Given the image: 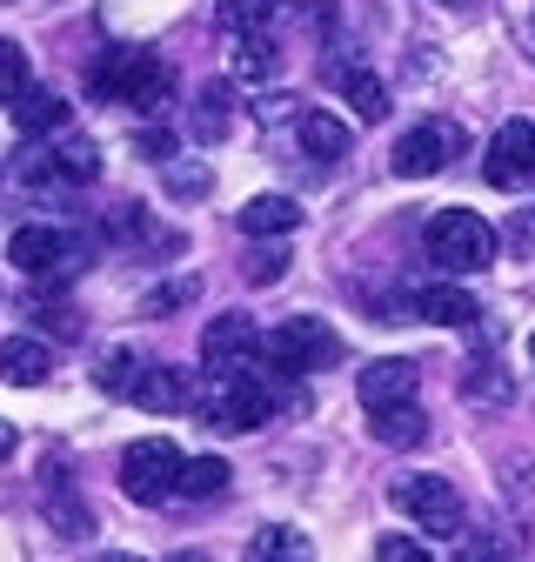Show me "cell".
Listing matches in <instances>:
<instances>
[{
    "instance_id": "1",
    "label": "cell",
    "mask_w": 535,
    "mask_h": 562,
    "mask_svg": "<svg viewBox=\"0 0 535 562\" xmlns=\"http://www.w3.org/2000/svg\"><path fill=\"white\" fill-rule=\"evenodd\" d=\"M88 88H94V101H127L141 114H161L174 101V67L148 47H114L107 60H94Z\"/></svg>"
},
{
    "instance_id": "2",
    "label": "cell",
    "mask_w": 535,
    "mask_h": 562,
    "mask_svg": "<svg viewBox=\"0 0 535 562\" xmlns=\"http://www.w3.org/2000/svg\"><path fill=\"white\" fill-rule=\"evenodd\" d=\"M181 469L187 456L174 449V436H141L121 449V496L141 509H161L168 496H181Z\"/></svg>"
},
{
    "instance_id": "3",
    "label": "cell",
    "mask_w": 535,
    "mask_h": 562,
    "mask_svg": "<svg viewBox=\"0 0 535 562\" xmlns=\"http://www.w3.org/2000/svg\"><path fill=\"white\" fill-rule=\"evenodd\" d=\"M429 261L448 274H482L496 261V228L476 215V207H442L429 222Z\"/></svg>"
},
{
    "instance_id": "4",
    "label": "cell",
    "mask_w": 535,
    "mask_h": 562,
    "mask_svg": "<svg viewBox=\"0 0 535 562\" xmlns=\"http://www.w3.org/2000/svg\"><path fill=\"white\" fill-rule=\"evenodd\" d=\"M268 362L288 369V375H321L342 362V335H334L321 315H295L282 328H268Z\"/></svg>"
},
{
    "instance_id": "5",
    "label": "cell",
    "mask_w": 535,
    "mask_h": 562,
    "mask_svg": "<svg viewBox=\"0 0 535 562\" xmlns=\"http://www.w3.org/2000/svg\"><path fill=\"white\" fill-rule=\"evenodd\" d=\"M462 148H468V134L455 127V121H416V127H401V140H395V175L401 181H429V175H442V168H455L462 161Z\"/></svg>"
},
{
    "instance_id": "6",
    "label": "cell",
    "mask_w": 535,
    "mask_h": 562,
    "mask_svg": "<svg viewBox=\"0 0 535 562\" xmlns=\"http://www.w3.org/2000/svg\"><path fill=\"white\" fill-rule=\"evenodd\" d=\"M395 509L409 516V522H422L429 536H462V496L442 482V475H409V482H395Z\"/></svg>"
},
{
    "instance_id": "7",
    "label": "cell",
    "mask_w": 535,
    "mask_h": 562,
    "mask_svg": "<svg viewBox=\"0 0 535 562\" xmlns=\"http://www.w3.org/2000/svg\"><path fill=\"white\" fill-rule=\"evenodd\" d=\"M268 415H275L268 382H254L248 369H235V375H221V389H215V402H208V415H201V422H221V429L248 436V429H261Z\"/></svg>"
},
{
    "instance_id": "8",
    "label": "cell",
    "mask_w": 535,
    "mask_h": 562,
    "mask_svg": "<svg viewBox=\"0 0 535 562\" xmlns=\"http://www.w3.org/2000/svg\"><path fill=\"white\" fill-rule=\"evenodd\" d=\"M254 348H261V328H254V315H241V308H228V315H215L208 328H201V362H208L215 375L248 369Z\"/></svg>"
},
{
    "instance_id": "9",
    "label": "cell",
    "mask_w": 535,
    "mask_h": 562,
    "mask_svg": "<svg viewBox=\"0 0 535 562\" xmlns=\"http://www.w3.org/2000/svg\"><path fill=\"white\" fill-rule=\"evenodd\" d=\"M482 175L496 188H528L535 181V121H502L482 148Z\"/></svg>"
},
{
    "instance_id": "10",
    "label": "cell",
    "mask_w": 535,
    "mask_h": 562,
    "mask_svg": "<svg viewBox=\"0 0 535 562\" xmlns=\"http://www.w3.org/2000/svg\"><path fill=\"white\" fill-rule=\"evenodd\" d=\"M8 261L21 274H60L67 261H75V241H67L60 228H47V222H27V228L8 235Z\"/></svg>"
},
{
    "instance_id": "11",
    "label": "cell",
    "mask_w": 535,
    "mask_h": 562,
    "mask_svg": "<svg viewBox=\"0 0 535 562\" xmlns=\"http://www.w3.org/2000/svg\"><path fill=\"white\" fill-rule=\"evenodd\" d=\"M416 382H422V369L409 356H382L362 369L355 395H362V408H395V402H416Z\"/></svg>"
},
{
    "instance_id": "12",
    "label": "cell",
    "mask_w": 535,
    "mask_h": 562,
    "mask_svg": "<svg viewBox=\"0 0 535 562\" xmlns=\"http://www.w3.org/2000/svg\"><path fill=\"white\" fill-rule=\"evenodd\" d=\"M295 140H301V155H308L315 168H334V161L349 155V121L328 114V108H308V114L295 121Z\"/></svg>"
},
{
    "instance_id": "13",
    "label": "cell",
    "mask_w": 535,
    "mask_h": 562,
    "mask_svg": "<svg viewBox=\"0 0 535 562\" xmlns=\"http://www.w3.org/2000/svg\"><path fill=\"white\" fill-rule=\"evenodd\" d=\"M54 375V348L34 341V335H8L0 341V382H14V389H41Z\"/></svg>"
},
{
    "instance_id": "14",
    "label": "cell",
    "mask_w": 535,
    "mask_h": 562,
    "mask_svg": "<svg viewBox=\"0 0 535 562\" xmlns=\"http://www.w3.org/2000/svg\"><path fill=\"white\" fill-rule=\"evenodd\" d=\"M241 235H295L301 228V201H288V194H254V201H241Z\"/></svg>"
},
{
    "instance_id": "15",
    "label": "cell",
    "mask_w": 535,
    "mask_h": 562,
    "mask_svg": "<svg viewBox=\"0 0 535 562\" xmlns=\"http://www.w3.org/2000/svg\"><path fill=\"white\" fill-rule=\"evenodd\" d=\"M368 436H375L382 449H416V442L429 436V415H422L416 402H395V408H368Z\"/></svg>"
},
{
    "instance_id": "16",
    "label": "cell",
    "mask_w": 535,
    "mask_h": 562,
    "mask_svg": "<svg viewBox=\"0 0 535 562\" xmlns=\"http://www.w3.org/2000/svg\"><path fill=\"white\" fill-rule=\"evenodd\" d=\"M241 562H315V542H308L295 522H268V529L248 542Z\"/></svg>"
},
{
    "instance_id": "17",
    "label": "cell",
    "mask_w": 535,
    "mask_h": 562,
    "mask_svg": "<svg viewBox=\"0 0 535 562\" xmlns=\"http://www.w3.org/2000/svg\"><path fill=\"white\" fill-rule=\"evenodd\" d=\"M275 8H282V0H215V27L228 41H254V34H268Z\"/></svg>"
},
{
    "instance_id": "18",
    "label": "cell",
    "mask_w": 535,
    "mask_h": 562,
    "mask_svg": "<svg viewBox=\"0 0 535 562\" xmlns=\"http://www.w3.org/2000/svg\"><path fill=\"white\" fill-rule=\"evenodd\" d=\"M14 127H21V134H60V127H67V101H60L54 88H21Z\"/></svg>"
},
{
    "instance_id": "19",
    "label": "cell",
    "mask_w": 535,
    "mask_h": 562,
    "mask_svg": "<svg viewBox=\"0 0 535 562\" xmlns=\"http://www.w3.org/2000/svg\"><path fill=\"white\" fill-rule=\"evenodd\" d=\"M134 402L155 408V415H181V408L194 402V389H187V375H181V369H148V375H141V389H134Z\"/></svg>"
},
{
    "instance_id": "20",
    "label": "cell",
    "mask_w": 535,
    "mask_h": 562,
    "mask_svg": "<svg viewBox=\"0 0 535 562\" xmlns=\"http://www.w3.org/2000/svg\"><path fill=\"white\" fill-rule=\"evenodd\" d=\"M416 315L435 322V328H468V322H476V295H468V289H422Z\"/></svg>"
},
{
    "instance_id": "21",
    "label": "cell",
    "mask_w": 535,
    "mask_h": 562,
    "mask_svg": "<svg viewBox=\"0 0 535 562\" xmlns=\"http://www.w3.org/2000/svg\"><path fill=\"white\" fill-rule=\"evenodd\" d=\"M334 81H342V94H349V108H355L362 121H382V114H388V88L368 75V67L342 60V67H334Z\"/></svg>"
},
{
    "instance_id": "22",
    "label": "cell",
    "mask_w": 535,
    "mask_h": 562,
    "mask_svg": "<svg viewBox=\"0 0 535 562\" xmlns=\"http://www.w3.org/2000/svg\"><path fill=\"white\" fill-rule=\"evenodd\" d=\"M181 496H187V503H215V496H228V462H221V456H187V469H181Z\"/></svg>"
},
{
    "instance_id": "23",
    "label": "cell",
    "mask_w": 535,
    "mask_h": 562,
    "mask_svg": "<svg viewBox=\"0 0 535 562\" xmlns=\"http://www.w3.org/2000/svg\"><path fill=\"white\" fill-rule=\"evenodd\" d=\"M228 121H235V88L228 81H208V88H201V101H194V134L201 140H221Z\"/></svg>"
},
{
    "instance_id": "24",
    "label": "cell",
    "mask_w": 535,
    "mask_h": 562,
    "mask_svg": "<svg viewBox=\"0 0 535 562\" xmlns=\"http://www.w3.org/2000/svg\"><path fill=\"white\" fill-rule=\"evenodd\" d=\"M54 175L60 181H94L101 175V148H94L88 134H60L54 140Z\"/></svg>"
},
{
    "instance_id": "25",
    "label": "cell",
    "mask_w": 535,
    "mask_h": 562,
    "mask_svg": "<svg viewBox=\"0 0 535 562\" xmlns=\"http://www.w3.org/2000/svg\"><path fill=\"white\" fill-rule=\"evenodd\" d=\"M141 356H134V348H107V356H101V369H94V382L107 389V395H134V389H141Z\"/></svg>"
},
{
    "instance_id": "26",
    "label": "cell",
    "mask_w": 535,
    "mask_h": 562,
    "mask_svg": "<svg viewBox=\"0 0 535 562\" xmlns=\"http://www.w3.org/2000/svg\"><path fill=\"white\" fill-rule=\"evenodd\" d=\"M462 395H468V402H489V408H509L515 382H509L502 362H482V369H468V375H462Z\"/></svg>"
},
{
    "instance_id": "27",
    "label": "cell",
    "mask_w": 535,
    "mask_h": 562,
    "mask_svg": "<svg viewBox=\"0 0 535 562\" xmlns=\"http://www.w3.org/2000/svg\"><path fill=\"white\" fill-rule=\"evenodd\" d=\"M21 88H27V54L14 41H0V108H14Z\"/></svg>"
},
{
    "instance_id": "28",
    "label": "cell",
    "mask_w": 535,
    "mask_h": 562,
    "mask_svg": "<svg viewBox=\"0 0 535 562\" xmlns=\"http://www.w3.org/2000/svg\"><path fill=\"white\" fill-rule=\"evenodd\" d=\"M235 75H275V47H254V41H235Z\"/></svg>"
},
{
    "instance_id": "29",
    "label": "cell",
    "mask_w": 535,
    "mask_h": 562,
    "mask_svg": "<svg viewBox=\"0 0 535 562\" xmlns=\"http://www.w3.org/2000/svg\"><path fill=\"white\" fill-rule=\"evenodd\" d=\"M375 562H429V549L416 536H382L375 542Z\"/></svg>"
},
{
    "instance_id": "30",
    "label": "cell",
    "mask_w": 535,
    "mask_h": 562,
    "mask_svg": "<svg viewBox=\"0 0 535 562\" xmlns=\"http://www.w3.org/2000/svg\"><path fill=\"white\" fill-rule=\"evenodd\" d=\"M462 562H515V555H509V549L482 529V536H468V542H462Z\"/></svg>"
},
{
    "instance_id": "31",
    "label": "cell",
    "mask_w": 535,
    "mask_h": 562,
    "mask_svg": "<svg viewBox=\"0 0 535 562\" xmlns=\"http://www.w3.org/2000/svg\"><path fill=\"white\" fill-rule=\"evenodd\" d=\"M168 188H174V194H201V188H208V168H187V161H168Z\"/></svg>"
},
{
    "instance_id": "32",
    "label": "cell",
    "mask_w": 535,
    "mask_h": 562,
    "mask_svg": "<svg viewBox=\"0 0 535 562\" xmlns=\"http://www.w3.org/2000/svg\"><path fill=\"white\" fill-rule=\"evenodd\" d=\"M194 289H187V281H174V289H155L148 295V315H174V302H187Z\"/></svg>"
},
{
    "instance_id": "33",
    "label": "cell",
    "mask_w": 535,
    "mask_h": 562,
    "mask_svg": "<svg viewBox=\"0 0 535 562\" xmlns=\"http://www.w3.org/2000/svg\"><path fill=\"white\" fill-rule=\"evenodd\" d=\"M282 268H288V261H282V255H268V261H261V255H254V261H248V281H275V274H282Z\"/></svg>"
},
{
    "instance_id": "34",
    "label": "cell",
    "mask_w": 535,
    "mask_h": 562,
    "mask_svg": "<svg viewBox=\"0 0 535 562\" xmlns=\"http://www.w3.org/2000/svg\"><path fill=\"white\" fill-rule=\"evenodd\" d=\"M14 449H21V436H14V422H0V462H8Z\"/></svg>"
},
{
    "instance_id": "35",
    "label": "cell",
    "mask_w": 535,
    "mask_h": 562,
    "mask_svg": "<svg viewBox=\"0 0 535 562\" xmlns=\"http://www.w3.org/2000/svg\"><path fill=\"white\" fill-rule=\"evenodd\" d=\"M522 54L535 60V14H528V27H522Z\"/></svg>"
},
{
    "instance_id": "36",
    "label": "cell",
    "mask_w": 535,
    "mask_h": 562,
    "mask_svg": "<svg viewBox=\"0 0 535 562\" xmlns=\"http://www.w3.org/2000/svg\"><path fill=\"white\" fill-rule=\"evenodd\" d=\"M168 562H208V555H201V549H181V555H168Z\"/></svg>"
},
{
    "instance_id": "37",
    "label": "cell",
    "mask_w": 535,
    "mask_h": 562,
    "mask_svg": "<svg viewBox=\"0 0 535 562\" xmlns=\"http://www.w3.org/2000/svg\"><path fill=\"white\" fill-rule=\"evenodd\" d=\"M94 562H141V555H127V549H114V555H94Z\"/></svg>"
},
{
    "instance_id": "38",
    "label": "cell",
    "mask_w": 535,
    "mask_h": 562,
    "mask_svg": "<svg viewBox=\"0 0 535 562\" xmlns=\"http://www.w3.org/2000/svg\"><path fill=\"white\" fill-rule=\"evenodd\" d=\"M528 362H535V335H528Z\"/></svg>"
}]
</instances>
